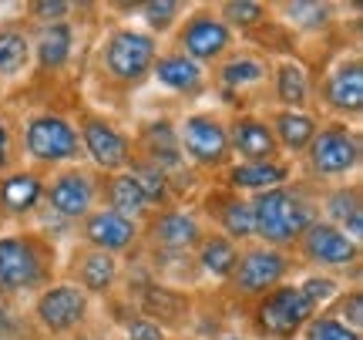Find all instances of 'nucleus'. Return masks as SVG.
Masks as SVG:
<instances>
[{"mask_svg":"<svg viewBox=\"0 0 363 340\" xmlns=\"http://www.w3.org/2000/svg\"><path fill=\"white\" fill-rule=\"evenodd\" d=\"M34 61V44L24 21H4L0 24V81L24 78Z\"/></svg>","mask_w":363,"mask_h":340,"instance_id":"c756f323","label":"nucleus"},{"mask_svg":"<svg viewBox=\"0 0 363 340\" xmlns=\"http://www.w3.org/2000/svg\"><path fill=\"white\" fill-rule=\"evenodd\" d=\"M21 152L40 169H67L81 162V138L74 118L61 111H34L21 125Z\"/></svg>","mask_w":363,"mask_h":340,"instance_id":"20e7f679","label":"nucleus"},{"mask_svg":"<svg viewBox=\"0 0 363 340\" xmlns=\"http://www.w3.org/2000/svg\"><path fill=\"white\" fill-rule=\"evenodd\" d=\"M269 92L276 108L286 111H310L313 105V78L306 65L299 57H279L272 61V75H269Z\"/></svg>","mask_w":363,"mask_h":340,"instance_id":"a878e982","label":"nucleus"},{"mask_svg":"<svg viewBox=\"0 0 363 340\" xmlns=\"http://www.w3.org/2000/svg\"><path fill=\"white\" fill-rule=\"evenodd\" d=\"M54 243L44 233H0V303L40 293L54 283Z\"/></svg>","mask_w":363,"mask_h":340,"instance_id":"f03ea898","label":"nucleus"},{"mask_svg":"<svg viewBox=\"0 0 363 340\" xmlns=\"http://www.w3.org/2000/svg\"><path fill=\"white\" fill-rule=\"evenodd\" d=\"M98 206L125 216L131 223L142 226L152 216V202L145 199V192L131 182L128 172H115V175H101V192H98Z\"/></svg>","mask_w":363,"mask_h":340,"instance_id":"c85d7f7f","label":"nucleus"},{"mask_svg":"<svg viewBox=\"0 0 363 340\" xmlns=\"http://www.w3.org/2000/svg\"><path fill=\"white\" fill-rule=\"evenodd\" d=\"M11 162H13V135L7 128V118L0 115V175L11 169Z\"/></svg>","mask_w":363,"mask_h":340,"instance_id":"37998d69","label":"nucleus"},{"mask_svg":"<svg viewBox=\"0 0 363 340\" xmlns=\"http://www.w3.org/2000/svg\"><path fill=\"white\" fill-rule=\"evenodd\" d=\"M74 128L81 138V155H88L91 169L98 175H115V172H125L131 165V158H135L131 135L118 128L108 115L81 108Z\"/></svg>","mask_w":363,"mask_h":340,"instance_id":"9b49d317","label":"nucleus"},{"mask_svg":"<svg viewBox=\"0 0 363 340\" xmlns=\"http://www.w3.org/2000/svg\"><path fill=\"white\" fill-rule=\"evenodd\" d=\"M30 44H34V65H38L40 75H61L74 57L78 27L71 21L38 27V34H30Z\"/></svg>","mask_w":363,"mask_h":340,"instance_id":"cd10ccee","label":"nucleus"},{"mask_svg":"<svg viewBox=\"0 0 363 340\" xmlns=\"http://www.w3.org/2000/svg\"><path fill=\"white\" fill-rule=\"evenodd\" d=\"M225 131H229V152L233 162H276L279 145L272 138V128L266 115L239 108L233 118H225Z\"/></svg>","mask_w":363,"mask_h":340,"instance_id":"412c9836","label":"nucleus"},{"mask_svg":"<svg viewBox=\"0 0 363 340\" xmlns=\"http://www.w3.org/2000/svg\"><path fill=\"white\" fill-rule=\"evenodd\" d=\"M30 320L38 324L48 337H71L81 334L91 320V297L71 280H54L34 293L30 303Z\"/></svg>","mask_w":363,"mask_h":340,"instance_id":"9d476101","label":"nucleus"},{"mask_svg":"<svg viewBox=\"0 0 363 340\" xmlns=\"http://www.w3.org/2000/svg\"><path fill=\"white\" fill-rule=\"evenodd\" d=\"M182 158L192 172H222L233 162L229 131L219 111H189L175 121Z\"/></svg>","mask_w":363,"mask_h":340,"instance_id":"0eeeda50","label":"nucleus"},{"mask_svg":"<svg viewBox=\"0 0 363 340\" xmlns=\"http://www.w3.org/2000/svg\"><path fill=\"white\" fill-rule=\"evenodd\" d=\"M313 314L316 310L306 303L296 283H279L249 303V327L259 340H299Z\"/></svg>","mask_w":363,"mask_h":340,"instance_id":"423d86ee","label":"nucleus"},{"mask_svg":"<svg viewBox=\"0 0 363 340\" xmlns=\"http://www.w3.org/2000/svg\"><path fill=\"white\" fill-rule=\"evenodd\" d=\"M152 81L175 98H199L208 92V67L195 65L192 57L179 54L175 48H165L152 65Z\"/></svg>","mask_w":363,"mask_h":340,"instance_id":"b1692460","label":"nucleus"},{"mask_svg":"<svg viewBox=\"0 0 363 340\" xmlns=\"http://www.w3.org/2000/svg\"><path fill=\"white\" fill-rule=\"evenodd\" d=\"M293 253L306 266H313V273H333V270H357L363 249L333 223L313 219L306 226V233L299 236V243L293 246Z\"/></svg>","mask_w":363,"mask_h":340,"instance_id":"2eb2a0df","label":"nucleus"},{"mask_svg":"<svg viewBox=\"0 0 363 340\" xmlns=\"http://www.w3.org/2000/svg\"><path fill=\"white\" fill-rule=\"evenodd\" d=\"M320 314L337 317L340 324H347L350 330H360L363 334V290L357 287V283H353V287H343V293H340L326 310H320Z\"/></svg>","mask_w":363,"mask_h":340,"instance_id":"4c0bfd02","label":"nucleus"},{"mask_svg":"<svg viewBox=\"0 0 363 340\" xmlns=\"http://www.w3.org/2000/svg\"><path fill=\"white\" fill-rule=\"evenodd\" d=\"M272 75V57L262 51H233L222 57L216 71L208 75V84L225 98V102H239L246 94L259 92L269 84Z\"/></svg>","mask_w":363,"mask_h":340,"instance_id":"a211bd4d","label":"nucleus"},{"mask_svg":"<svg viewBox=\"0 0 363 340\" xmlns=\"http://www.w3.org/2000/svg\"><path fill=\"white\" fill-rule=\"evenodd\" d=\"M363 162L360 131L347 121H326L316 128L310 148L303 152V165L310 172L313 182L340 185L347 182Z\"/></svg>","mask_w":363,"mask_h":340,"instance_id":"39448f33","label":"nucleus"},{"mask_svg":"<svg viewBox=\"0 0 363 340\" xmlns=\"http://www.w3.org/2000/svg\"><path fill=\"white\" fill-rule=\"evenodd\" d=\"M249 206H252V239L283 253H293L306 226L320 219V192H310L296 179L289 185L252 196Z\"/></svg>","mask_w":363,"mask_h":340,"instance_id":"f257e3e1","label":"nucleus"},{"mask_svg":"<svg viewBox=\"0 0 363 340\" xmlns=\"http://www.w3.org/2000/svg\"><path fill=\"white\" fill-rule=\"evenodd\" d=\"M296 287H299V293L306 297V303L320 314V310H326V307L343 293V280H337V276H330V273H306Z\"/></svg>","mask_w":363,"mask_h":340,"instance_id":"e433bc0d","label":"nucleus"},{"mask_svg":"<svg viewBox=\"0 0 363 340\" xmlns=\"http://www.w3.org/2000/svg\"><path fill=\"white\" fill-rule=\"evenodd\" d=\"M289 182H293V162H286V158H276V162H229L222 169V185L246 199Z\"/></svg>","mask_w":363,"mask_h":340,"instance_id":"393cba45","label":"nucleus"},{"mask_svg":"<svg viewBox=\"0 0 363 340\" xmlns=\"http://www.w3.org/2000/svg\"><path fill=\"white\" fill-rule=\"evenodd\" d=\"M74 287H81L91 300L101 297V300H111L121 287V260L111 256V253H101V249H88L78 246L67 260V276Z\"/></svg>","mask_w":363,"mask_h":340,"instance_id":"4be33fe9","label":"nucleus"},{"mask_svg":"<svg viewBox=\"0 0 363 340\" xmlns=\"http://www.w3.org/2000/svg\"><path fill=\"white\" fill-rule=\"evenodd\" d=\"M44 209V172L7 169L0 175V223H24Z\"/></svg>","mask_w":363,"mask_h":340,"instance_id":"5701e85b","label":"nucleus"},{"mask_svg":"<svg viewBox=\"0 0 363 340\" xmlns=\"http://www.w3.org/2000/svg\"><path fill=\"white\" fill-rule=\"evenodd\" d=\"M199 216L212 233H222L239 246L252 243V206H249L246 196H239L233 189H225V185L208 189L199 202Z\"/></svg>","mask_w":363,"mask_h":340,"instance_id":"6ab92c4d","label":"nucleus"},{"mask_svg":"<svg viewBox=\"0 0 363 340\" xmlns=\"http://www.w3.org/2000/svg\"><path fill=\"white\" fill-rule=\"evenodd\" d=\"M316 98L323 102L330 115L337 121L360 118L363 111V61L360 54H343L326 67L323 81L316 84Z\"/></svg>","mask_w":363,"mask_h":340,"instance_id":"dca6fc26","label":"nucleus"},{"mask_svg":"<svg viewBox=\"0 0 363 340\" xmlns=\"http://www.w3.org/2000/svg\"><path fill=\"white\" fill-rule=\"evenodd\" d=\"M216 13L235 38L239 34H256L259 27H266L272 21V7L259 4V0H222V4H216Z\"/></svg>","mask_w":363,"mask_h":340,"instance_id":"473e14b6","label":"nucleus"},{"mask_svg":"<svg viewBox=\"0 0 363 340\" xmlns=\"http://www.w3.org/2000/svg\"><path fill=\"white\" fill-rule=\"evenodd\" d=\"M101 175L84 165H67L44 179V209H51L65 223H81L91 209H98Z\"/></svg>","mask_w":363,"mask_h":340,"instance_id":"ddd939ff","label":"nucleus"},{"mask_svg":"<svg viewBox=\"0 0 363 340\" xmlns=\"http://www.w3.org/2000/svg\"><path fill=\"white\" fill-rule=\"evenodd\" d=\"M266 121L272 128V138L279 145V155L286 162H296L303 158V152L310 148L313 135L320 128V118L313 111H286V108H272L266 111Z\"/></svg>","mask_w":363,"mask_h":340,"instance_id":"bb28decb","label":"nucleus"},{"mask_svg":"<svg viewBox=\"0 0 363 340\" xmlns=\"http://www.w3.org/2000/svg\"><path fill=\"white\" fill-rule=\"evenodd\" d=\"M192 260H195V266H199V273L212 276V280H219V283H229L235 263H239V243L225 239L222 233L206 229V236L199 239V246H195V253H192Z\"/></svg>","mask_w":363,"mask_h":340,"instance_id":"7c9ffc66","label":"nucleus"},{"mask_svg":"<svg viewBox=\"0 0 363 340\" xmlns=\"http://www.w3.org/2000/svg\"><path fill=\"white\" fill-rule=\"evenodd\" d=\"M74 340H94V337H74Z\"/></svg>","mask_w":363,"mask_h":340,"instance_id":"a18cd8bd","label":"nucleus"},{"mask_svg":"<svg viewBox=\"0 0 363 340\" xmlns=\"http://www.w3.org/2000/svg\"><path fill=\"white\" fill-rule=\"evenodd\" d=\"M206 236V223L195 209H185L179 202L155 209L142 223V243L162 256H185L195 253L199 239Z\"/></svg>","mask_w":363,"mask_h":340,"instance_id":"4468645a","label":"nucleus"},{"mask_svg":"<svg viewBox=\"0 0 363 340\" xmlns=\"http://www.w3.org/2000/svg\"><path fill=\"white\" fill-rule=\"evenodd\" d=\"M24 11H27V21H34L38 27H48V24L71 21L74 4H67V0H30Z\"/></svg>","mask_w":363,"mask_h":340,"instance_id":"ea45409f","label":"nucleus"},{"mask_svg":"<svg viewBox=\"0 0 363 340\" xmlns=\"http://www.w3.org/2000/svg\"><path fill=\"white\" fill-rule=\"evenodd\" d=\"M172 48L185 57H192L195 65L216 67L222 57H229L235 51V34L222 24V17L216 13L212 4L195 7L192 13H185L179 27L172 31Z\"/></svg>","mask_w":363,"mask_h":340,"instance_id":"1a4fd4ad","label":"nucleus"},{"mask_svg":"<svg viewBox=\"0 0 363 340\" xmlns=\"http://www.w3.org/2000/svg\"><path fill=\"white\" fill-rule=\"evenodd\" d=\"M135 11L142 13L145 27L142 31H148L152 38H169L172 31L179 27V21L185 17V4L182 0H148V4H135Z\"/></svg>","mask_w":363,"mask_h":340,"instance_id":"c9c22d12","label":"nucleus"},{"mask_svg":"<svg viewBox=\"0 0 363 340\" xmlns=\"http://www.w3.org/2000/svg\"><path fill=\"white\" fill-rule=\"evenodd\" d=\"M299 340H363L360 330H350L330 314H313V320L303 327Z\"/></svg>","mask_w":363,"mask_h":340,"instance_id":"58836bf2","label":"nucleus"},{"mask_svg":"<svg viewBox=\"0 0 363 340\" xmlns=\"http://www.w3.org/2000/svg\"><path fill=\"white\" fill-rule=\"evenodd\" d=\"M272 11L289 31L299 34H320L337 21V7L333 4H320V0H293V4H276Z\"/></svg>","mask_w":363,"mask_h":340,"instance_id":"2f4dec72","label":"nucleus"},{"mask_svg":"<svg viewBox=\"0 0 363 340\" xmlns=\"http://www.w3.org/2000/svg\"><path fill=\"white\" fill-rule=\"evenodd\" d=\"M158 40L135 24H118L101 38L98 48V75L108 88L115 92H131L142 88L145 81L152 78V65L158 57Z\"/></svg>","mask_w":363,"mask_h":340,"instance_id":"7ed1b4c3","label":"nucleus"},{"mask_svg":"<svg viewBox=\"0 0 363 340\" xmlns=\"http://www.w3.org/2000/svg\"><path fill=\"white\" fill-rule=\"evenodd\" d=\"M212 340H249V334L246 330H235V327H225V330H219Z\"/></svg>","mask_w":363,"mask_h":340,"instance_id":"c03bdc74","label":"nucleus"},{"mask_svg":"<svg viewBox=\"0 0 363 340\" xmlns=\"http://www.w3.org/2000/svg\"><path fill=\"white\" fill-rule=\"evenodd\" d=\"M128 307L158 324L165 334H172V330H185L192 324L195 293L175 287L169 280H138L135 287H128Z\"/></svg>","mask_w":363,"mask_h":340,"instance_id":"f8f14e48","label":"nucleus"},{"mask_svg":"<svg viewBox=\"0 0 363 340\" xmlns=\"http://www.w3.org/2000/svg\"><path fill=\"white\" fill-rule=\"evenodd\" d=\"M296 270V260L293 253H283V249L262 246V243H246L239 246V263H235L233 276H229V293L235 300H259L262 293L276 290L279 283H289V273Z\"/></svg>","mask_w":363,"mask_h":340,"instance_id":"6e6552de","label":"nucleus"},{"mask_svg":"<svg viewBox=\"0 0 363 340\" xmlns=\"http://www.w3.org/2000/svg\"><path fill=\"white\" fill-rule=\"evenodd\" d=\"M78 239L81 246L88 249H101V253H111V256H125V253H135L142 246V226L118 216V212L104 209H91L84 219L78 223Z\"/></svg>","mask_w":363,"mask_h":340,"instance_id":"aec40b11","label":"nucleus"},{"mask_svg":"<svg viewBox=\"0 0 363 340\" xmlns=\"http://www.w3.org/2000/svg\"><path fill=\"white\" fill-rule=\"evenodd\" d=\"M131 148H135V158H145L152 162L155 169H162L165 175L172 179V192L179 185V175L185 172L189 175V165L182 158V148H179V131H175V121L172 118H148L138 125V131L131 135ZM179 202V199H175Z\"/></svg>","mask_w":363,"mask_h":340,"instance_id":"f3484780","label":"nucleus"},{"mask_svg":"<svg viewBox=\"0 0 363 340\" xmlns=\"http://www.w3.org/2000/svg\"><path fill=\"white\" fill-rule=\"evenodd\" d=\"M125 172L131 175V182L145 192V199L152 202V209H162V206H172V202H175L172 179L162 169H155L152 162H145V158H131V165Z\"/></svg>","mask_w":363,"mask_h":340,"instance_id":"f704fd0d","label":"nucleus"},{"mask_svg":"<svg viewBox=\"0 0 363 340\" xmlns=\"http://www.w3.org/2000/svg\"><path fill=\"white\" fill-rule=\"evenodd\" d=\"M21 317L13 314L11 303H0V340H21Z\"/></svg>","mask_w":363,"mask_h":340,"instance_id":"79ce46f5","label":"nucleus"},{"mask_svg":"<svg viewBox=\"0 0 363 340\" xmlns=\"http://www.w3.org/2000/svg\"><path fill=\"white\" fill-rule=\"evenodd\" d=\"M118 324H121L125 340H169V334L158 327V324H152L148 317H142L138 310H131V307H125V317H118Z\"/></svg>","mask_w":363,"mask_h":340,"instance_id":"a19ab883","label":"nucleus"},{"mask_svg":"<svg viewBox=\"0 0 363 340\" xmlns=\"http://www.w3.org/2000/svg\"><path fill=\"white\" fill-rule=\"evenodd\" d=\"M320 212H323L320 219L333 223L337 229L347 223V219L360 216V212H363L360 182L353 179V182H340V185H330V189H323V192H320Z\"/></svg>","mask_w":363,"mask_h":340,"instance_id":"72a5a7b5","label":"nucleus"}]
</instances>
